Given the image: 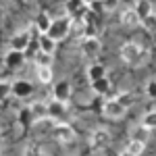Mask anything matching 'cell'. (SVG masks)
Instances as JSON below:
<instances>
[{"instance_id": "8fae6325", "label": "cell", "mask_w": 156, "mask_h": 156, "mask_svg": "<svg viewBox=\"0 0 156 156\" xmlns=\"http://www.w3.org/2000/svg\"><path fill=\"white\" fill-rule=\"evenodd\" d=\"M71 83L67 81V79H60L54 83L52 87V98L54 100H60V102H69V98H71Z\"/></svg>"}, {"instance_id": "30bf717a", "label": "cell", "mask_w": 156, "mask_h": 156, "mask_svg": "<svg viewBox=\"0 0 156 156\" xmlns=\"http://www.w3.org/2000/svg\"><path fill=\"white\" fill-rule=\"evenodd\" d=\"M110 144V133L106 129H96V131L90 135V146L92 150H106Z\"/></svg>"}, {"instance_id": "3957f363", "label": "cell", "mask_w": 156, "mask_h": 156, "mask_svg": "<svg viewBox=\"0 0 156 156\" xmlns=\"http://www.w3.org/2000/svg\"><path fill=\"white\" fill-rule=\"evenodd\" d=\"M79 50H81V56L87 60H96L102 52V42L98 37H81V44H79Z\"/></svg>"}, {"instance_id": "5bb4252c", "label": "cell", "mask_w": 156, "mask_h": 156, "mask_svg": "<svg viewBox=\"0 0 156 156\" xmlns=\"http://www.w3.org/2000/svg\"><path fill=\"white\" fill-rule=\"evenodd\" d=\"M133 11L137 12V17H140V23L148 19L150 15H154V6H152V2L150 0H137L135 2V6H133Z\"/></svg>"}, {"instance_id": "e0dca14e", "label": "cell", "mask_w": 156, "mask_h": 156, "mask_svg": "<svg viewBox=\"0 0 156 156\" xmlns=\"http://www.w3.org/2000/svg\"><path fill=\"white\" fill-rule=\"evenodd\" d=\"M37 46H40V52H46V54H54V50H56V42H54V40H52L50 36L42 34V36L37 37Z\"/></svg>"}, {"instance_id": "8d00e7d4", "label": "cell", "mask_w": 156, "mask_h": 156, "mask_svg": "<svg viewBox=\"0 0 156 156\" xmlns=\"http://www.w3.org/2000/svg\"><path fill=\"white\" fill-rule=\"evenodd\" d=\"M154 15H156V11H154Z\"/></svg>"}, {"instance_id": "ba28073f", "label": "cell", "mask_w": 156, "mask_h": 156, "mask_svg": "<svg viewBox=\"0 0 156 156\" xmlns=\"http://www.w3.org/2000/svg\"><path fill=\"white\" fill-rule=\"evenodd\" d=\"M25 52H19V50H9L6 54H4V67L9 69V71H19L21 67L25 65Z\"/></svg>"}, {"instance_id": "cb8c5ba5", "label": "cell", "mask_w": 156, "mask_h": 156, "mask_svg": "<svg viewBox=\"0 0 156 156\" xmlns=\"http://www.w3.org/2000/svg\"><path fill=\"white\" fill-rule=\"evenodd\" d=\"M144 148H146V144H142V142H135V140H129L125 150H127V152H129L131 156H142Z\"/></svg>"}, {"instance_id": "6da1fadb", "label": "cell", "mask_w": 156, "mask_h": 156, "mask_svg": "<svg viewBox=\"0 0 156 156\" xmlns=\"http://www.w3.org/2000/svg\"><path fill=\"white\" fill-rule=\"evenodd\" d=\"M119 56L129 67H144V65L150 62L152 52L148 48H144L142 44H137V42H125L119 50Z\"/></svg>"}, {"instance_id": "603a6c76", "label": "cell", "mask_w": 156, "mask_h": 156, "mask_svg": "<svg viewBox=\"0 0 156 156\" xmlns=\"http://www.w3.org/2000/svg\"><path fill=\"white\" fill-rule=\"evenodd\" d=\"M117 102L129 110V108L133 106V102H135V98H133L131 92H119V94H117Z\"/></svg>"}, {"instance_id": "2e32d148", "label": "cell", "mask_w": 156, "mask_h": 156, "mask_svg": "<svg viewBox=\"0 0 156 156\" xmlns=\"http://www.w3.org/2000/svg\"><path fill=\"white\" fill-rule=\"evenodd\" d=\"M90 87L96 96H104V94L110 92V81H108V77H102V79H96V81H90Z\"/></svg>"}, {"instance_id": "8992f818", "label": "cell", "mask_w": 156, "mask_h": 156, "mask_svg": "<svg viewBox=\"0 0 156 156\" xmlns=\"http://www.w3.org/2000/svg\"><path fill=\"white\" fill-rule=\"evenodd\" d=\"M52 135L58 144H69L75 140V129H73L69 123H56L54 129H52Z\"/></svg>"}, {"instance_id": "5b68a950", "label": "cell", "mask_w": 156, "mask_h": 156, "mask_svg": "<svg viewBox=\"0 0 156 156\" xmlns=\"http://www.w3.org/2000/svg\"><path fill=\"white\" fill-rule=\"evenodd\" d=\"M125 112H127V108L121 106L119 102H117V98H108L106 102L102 104V115L106 117V119H112V121H119L125 117Z\"/></svg>"}, {"instance_id": "44dd1931", "label": "cell", "mask_w": 156, "mask_h": 156, "mask_svg": "<svg viewBox=\"0 0 156 156\" xmlns=\"http://www.w3.org/2000/svg\"><path fill=\"white\" fill-rule=\"evenodd\" d=\"M37 79H40V83H52V79H54L52 67H37Z\"/></svg>"}, {"instance_id": "4fadbf2b", "label": "cell", "mask_w": 156, "mask_h": 156, "mask_svg": "<svg viewBox=\"0 0 156 156\" xmlns=\"http://www.w3.org/2000/svg\"><path fill=\"white\" fill-rule=\"evenodd\" d=\"M65 11L69 12V17L81 19L85 15V4L83 0H65Z\"/></svg>"}, {"instance_id": "277c9868", "label": "cell", "mask_w": 156, "mask_h": 156, "mask_svg": "<svg viewBox=\"0 0 156 156\" xmlns=\"http://www.w3.org/2000/svg\"><path fill=\"white\" fill-rule=\"evenodd\" d=\"M67 115H69V108L67 102H60V100H50L48 102V119H52L54 123H67Z\"/></svg>"}, {"instance_id": "d590c367", "label": "cell", "mask_w": 156, "mask_h": 156, "mask_svg": "<svg viewBox=\"0 0 156 156\" xmlns=\"http://www.w3.org/2000/svg\"><path fill=\"white\" fill-rule=\"evenodd\" d=\"M100 2H104V4H106V2H108V0H100Z\"/></svg>"}, {"instance_id": "e575fe53", "label": "cell", "mask_w": 156, "mask_h": 156, "mask_svg": "<svg viewBox=\"0 0 156 156\" xmlns=\"http://www.w3.org/2000/svg\"><path fill=\"white\" fill-rule=\"evenodd\" d=\"M0 150H2V137H0Z\"/></svg>"}, {"instance_id": "74e56055", "label": "cell", "mask_w": 156, "mask_h": 156, "mask_svg": "<svg viewBox=\"0 0 156 156\" xmlns=\"http://www.w3.org/2000/svg\"><path fill=\"white\" fill-rule=\"evenodd\" d=\"M0 133H2V131H0Z\"/></svg>"}, {"instance_id": "484cf974", "label": "cell", "mask_w": 156, "mask_h": 156, "mask_svg": "<svg viewBox=\"0 0 156 156\" xmlns=\"http://www.w3.org/2000/svg\"><path fill=\"white\" fill-rule=\"evenodd\" d=\"M9 96H12V81L0 79V100H6Z\"/></svg>"}, {"instance_id": "83f0119b", "label": "cell", "mask_w": 156, "mask_h": 156, "mask_svg": "<svg viewBox=\"0 0 156 156\" xmlns=\"http://www.w3.org/2000/svg\"><path fill=\"white\" fill-rule=\"evenodd\" d=\"M142 125H144V127H148V129H156V110L146 112L144 119H142Z\"/></svg>"}, {"instance_id": "f546056e", "label": "cell", "mask_w": 156, "mask_h": 156, "mask_svg": "<svg viewBox=\"0 0 156 156\" xmlns=\"http://www.w3.org/2000/svg\"><path fill=\"white\" fill-rule=\"evenodd\" d=\"M140 25H144V27H150V29H156V15H150L148 19H144Z\"/></svg>"}, {"instance_id": "9c48e42d", "label": "cell", "mask_w": 156, "mask_h": 156, "mask_svg": "<svg viewBox=\"0 0 156 156\" xmlns=\"http://www.w3.org/2000/svg\"><path fill=\"white\" fill-rule=\"evenodd\" d=\"M12 96L17 100H27L29 96H34V83L27 79H15L12 81Z\"/></svg>"}, {"instance_id": "52a82bcc", "label": "cell", "mask_w": 156, "mask_h": 156, "mask_svg": "<svg viewBox=\"0 0 156 156\" xmlns=\"http://www.w3.org/2000/svg\"><path fill=\"white\" fill-rule=\"evenodd\" d=\"M31 42H34V37H31V31H27V29H21V31L12 34V37H11V50L25 52V50L29 48V44H31Z\"/></svg>"}, {"instance_id": "f1b7e54d", "label": "cell", "mask_w": 156, "mask_h": 156, "mask_svg": "<svg viewBox=\"0 0 156 156\" xmlns=\"http://www.w3.org/2000/svg\"><path fill=\"white\" fill-rule=\"evenodd\" d=\"M146 96H150L152 100H156V79H150L146 83Z\"/></svg>"}, {"instance_id": "4dcf8cb0", "label": "cell", "mask_w": 156, "mask_h": 156, "mask_svg": "<svg viewBox=\"0 0 156 156\" xmlns=\"http://www.w3.org/2000/svg\"><path fill=\"white\" fill-rule=\"evenodd\" d=\"M2 21H4V6L0 4V25H2Z\"/></svg>"}, {"instance_id": "d4e9b609", "label": "cell", "mask_w": 156, "mask_h": 156, "mask_svg": "<svg viewBox=\"0 0 156 156\" xmlns=\"http://www.w3.org/2000/svg\"><path fill=\"white\" fill-rule=\"evenodd\" d=\"M23 156H48V152H46V150H44L42 146L31 144V146H27V148H25Z\"/></svg>"}, {"instance_id": "9a60e30c", "label": "cell", "mask_w": 156, "mask_h": 156, "mask_svg": "<svg viewBox=\"0 0 156 156\" xmlns=\"http://www.w3.org/2000/svg\"><path fill=\"white\" fill-rule=\"evenodd\" d=\"M50 25H52V19H50L48 12H40L36 17V21H34V29H37V34L42 36V34H48Z\"/></svg>"}, {"instance_id": "d6986e66", "label": "cell", "mask_w": 156, "mask_h": 156, "mask_svg": "<svg viewBox=\"0 0 156 156\" xmlns=\"http://www.w3.org/2000/svg\"><path fill=\"white\" fill-rule=\"evenodd\" d=\"M121 25H125V27H135V25H140L137 12L133 11V9H125V11L121 12Z\"/></svg>"}, {"instance_id": "4316f807", "label": "cell", "mask_w": 156, "mask_h": 156, "mask_svg": "<svg viewBox=\"0 0 156 156\" xmlns=\"http://www.w3.org/2000/svg\"><path fill=\"white\" fill-rule=\"evenodd\" d=\"M36 62H37V67H52V54L37 52L36 54Z\"/></svg>"}, {"instance_id": "d6a6232c", "label": "cell", "mask_w": 156, "mask_h": 156, "mask_svg": "<svg viewBox=\"0 0 156 156\" xmlns=\"http://www.w3.org/2000/svg\"><path fill=\"white\" fill-rule=\"evenodd\" d=\"M119 156H131V154H129V152H127V150H125V152H123V154H119Z\"/></svg>"}, {"instance_id": "7402d4cb", "label": "cell", "mask_w": 156, "mask_h": 156, "mask_svg": "<svg viewBox=\"0 0 156 156\" xmlns=\"http://www.w3.org/2000/svg\"><path fill=\"white\" fill-rule=\"evenodd\" d=\"M19 123L23 125V127H31L36 121H34V115H31V110H29V106H25L19 110Z\"/></svg>"}, {"instance_id": "ffe728a7", "label": "cell", "mask_w": 156, "mask_h": 156, "mask_svg": "<svg viewBox=\"0 0 156 156\" xmlns=\"http://www.w3.org/2000/svg\"><path fill=\"white\" fill-rule=\"evenodd\" d=\"M102 77H106V67L100 65V62H92L87 67V79L96 81V79H102Z\"/></svg>"}, {"instance_id": "7c38bea8", "label": "cell", "mask_w": 156, "mask_h": 156, "mask_svg": "<svg viewBox=\"0 0 156 156\" xmlns=\"http://www.w3.org/2000/svg\"><path fill=\"white\" fill-rule=\"evenodd\" d=\"M29 110H31V115H34V121H36V123L48 119V102L34 100V102L29 104Z\"/></svg>"}, {"instance_id": "1f68e13d", "label": "cell", "mask_w": 156, "mask_h": 156, "mask_svg": "<svg viewBox=\"0 0 156 156\" xmlns=\"http://www.w3.org/2000/svg\"><path fill=\"white\" fill-rule=\"evenodd\" d=\"M94 2H96V0H83V4H85V6H92Z\"/></svg>"}, {"instance_id": "ac0fdd59", "label": "cell", "mask_w": 156, "mask_h": 156, "mask_svg": "<svg viewBox=\"0 0 156 156\" xmlns=\"http://www.w3.org/2000/svg\"><path fill=\"white\" fill-rule=\"evenodd\" d=\"M150 133H152V129H148V127H144V125H137V127H133V129H131V137H129V140H135V142L148 144Z\"/></svg>"}, {"instance_id": "836d02e7", "label": "cell", "mask_w": 156, "mask_h": 156, "mask_svg": "<svg viewBox=\"0 0 156 156\" xmlns=\"http://www.w3.org/2000/svg\"><path fill=\"white\" fill-rule=\"evenodd\" d=\"M12 2H19V4H21V2H27V0H12Z\"/></svg>"}, {"instance_id": "7a4b0ae2", "label": "cell", "mask_w": 156, "mask_h": 156, "mask_svg": "<svg viewBox=\"0 0 156 156\" xmlns=\"http://www.w3.org/2000/svg\"><path fill=\"white\" fill-rule=\"evenodd\" d=\"M71 34V17H60V19H52V25H50L48 34L54 42H60Z\"/></svg>"}]
</instances>
